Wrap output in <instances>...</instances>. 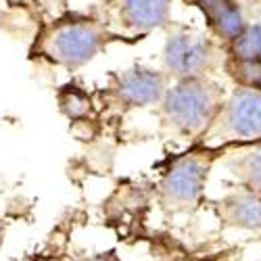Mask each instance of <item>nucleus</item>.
Here are the masks:
<instances>
[{
  "mask_svg": "<svg viewBox=\"0 0 261 261\" xmlns=\"http://www.w3.org/2000/svg\"><path fill=\"white\" fill-rule=\"evenodd\" d=\"M171 0H121L119 19L127 30L150 32L167 25Z\"/></svg>",
  "mask_w": 261,
  "mask_h": 261,
  "instance_id": "8",
  "label": "nucleus"
},
{
  "mask_svg": "<svg viewBox=\"0 0 261 261\" xmlns=\"http://www.w3.org/2000/svg\"><path fill=\"white\" fill-rule=\"evenodd\" d=\"M230 59L261 61V23H247L245 32L230 42Z\"/></svg>",
  "mask_w": 261,
  "mask_h": 261,
  "instance_id": "11",
  "label": "nucleus"
},
{
  "mask_svg": "<svg viewBox=\"0 0 261 261\" xmlns=\"http://www.w3.org/2000/svg\"><path fill=\"white\" fill-rule=\"evenodd\" d=\"M57 100H59V109L65 117H69L73 121H80L84 117H88L90 111H92V100L90 96L86 94L80 86L75 84H67L63 86L57 94Z\"/></svg>",
  "mask_w": 261,
  "mask_h": 261,
  "instance_id": "10",
  "label": "nucleus"
},
{
  "mask_svg": "<svg viewBox=\"0 0 261 261\" xmlns=\"http://www.w3.org/2000/svg\"><path fill=\"white\" fill-rule=\"evenodd\" d=\"M5 3H7L9 7H23L25 0H5Z\"/></svg>",
  "mask_w": 261,
  "mask_h": 261,
  "instance_id": "16",
  "label": "nucleus"
},
{
  "mask_svg": "<svg viewBox=\"0 0 261 261\" xmlns=\"http://www.w3.org/2000/svg\"><path fill=\"white\" fill-rule=\"evenodd\" d=\"M44 5H53V7H63L67 0H42Z\"/></svg>",
  "mask_w": 261,
  "mask_h": 261,
  "instance_id": "15",
  "label": "nucleus"
},
{
  "mask_svg": "<svg viewBox=\"0 0 261 261\" xmlns=\"http://www.w3.org/2000/svg\"><path fill=\"white\" fill-rule=\"evenodd\" d=\"M209 163L197 155H184L171 163L163 176L161 192L169 205H192L207 184Z\"/></svg>",
  "mask_w": 261,
  "mask_h": 261,
  "instance_id": "5",
  "label": "nucleus"
},
{
  "mask_svg": "<svg viewBox=\"0 0 261 261\" xmlns=\"http://www.w3.org/2000/svg\"><path fill=\"white\" fill-rule=\"evenodd\" d=\"M236 173L249 184V188L253 192L261 194V146L238 161V171Z\"/></svg>",
  "mask_w": 261,
  "mask_h": 261,
  "instance_id": "13",
  "label": "nucleus"
},
{
  "mask_svg": "<svg viewBox=\"0 0 261 261\" xmlns=\"http://www.w3.org/2000/svg\"><path fill=\"white\" fill-rule=\"evenodd\" d=\"M226 222L234 228L259 232L261 230V194L257 192H241L228 197L222 203Z\"/></svg>",
  "mask_w": 261,
  "mask_h": 261,
  "instance_id": "9",
  "label": "nucleus"
},
{
  "mask_svg": "<svg viewBox=\"0 0 261 261\" xmlns=\"http://www.w3.org/2000/svg\"><path fill=\"white\" fill-rule=\"evenodd\" d=\"M165 75L150 67H136L121 71L115 77L113 94L125 107H148L163 100L165 96Z\"/></svg>",
  "mask_w": 261,
  "mask_h": 261,
  "instance_id": "6",
  "label": "nucleus"
},
{
  "mask_svg": "<svg viewBox=\"0 0 261 261\" xmlns=\"http://www.w3.org/2000/svg\"><path fill=\"white\" fill-rule=\"evenodd\" d=\"M222 109V92L213 82L205 77H186L178 80L165 92L161 115L173 132L192 136L215 121Z\"/></svg>",
  "mask_w": 261,
  "mask_h": 261,
  "instance_id": "1",
  "label": "nucleus"
},
{
  "mask_svg": "<svg viewBox=\"0 0 261 261\" xmlns=\"http://www.w3.org/2000/svg\"><path fill=\"white\" fill-rule=\"evenodd\" d=\"M215 121L234 138L261 140V88L238 86Z\"/></svg>",
  "mask_w": 261,
  "mask_h": 261,
  "instance_id": "4",
  "label": "nucleus"
},
{
  "mask_svg": "<svg viewBox=\"0 0 261 261\" xmlns=\"http://www.w3.org/2000/svg\"><path fill=\"white\" fill-rule=\"evenodd\" d=\"M228 69L232 71L238 86L261 88V61H234V59H230Z\"/></svg>",
  "mask_w": 261,
  "mask_h": 261,
  "instance_id": "12",
  "label": "nucleus"
},
{
  "mask_svg": "<svg viewBox=\"0 0 261 261\" xmlns=\"http://www.w3.org/2000/svg\"><path fill=\"white\" fill-rule=\"evenodd\" d=\"M184 3H188V5H194V3H197V0H184Z\"/></svg>",
  "mask_w": 261,
  "mask_h": 261,
  "instance_id": "17",
  "label": "nucleus"
},
{
  "mask_svg": "<svg viewBox=\"0 0 261 261\" xmlns=\"http://www.w3.org/2000/svg\"><path fill=\"white\" fill-rule=\"evenodd\" d=\"M194 5L203 11L213 34L226 40L228 44L234 42L247 28V19L236 0H197Z\"/></svg>",
  "mask_w": 261,
  "mask_h": 261,
  "instance_id": "7",
  "label": "nucleus"
},
{
  "mask_svg": "<svg viewBox=\"0 0 261 261\" xmlns=\"http://www.w3.org/2000/svg\"><path fill=\"white\" fill-rule=\"evenodd\" d=\"M86 261H119V257H117L113 251H109V253H98V255H92V257H88Z\"/></svg>",
  "mask_w": 261,
  "mask_h": 261,
  "instance_id": "14",
  "label": "nucleus"
},
{
  "mask_svg": "<svg viewBox=\"0 0 261 261\" xmlns=\"http://www.w3.org/2000/svg\"><path fill=\"white\" fill-rule=\"evenodd\" d=\"M107 44V30L94 19H59L42 34L40 50L46 59L67 69L88 65Z\"/></svg>",
  "mask_w": 261,
  "mask_h": 261,
  "instance_id": "2",
  "label": "nucleus"
},
{
  "mask_svg": "<svg viewBox=\"0 0 261 261\" xmlns=\"http://www.w3.org/2000/svg\"><path fill=\"white\" fill-rule=\"evenodd\" d=\"M211 42L197 34H173L167 38L163 48L165 69L178 80L203 77L205 69L211 65Z\"/></svg>",
  "mask_w": 261,
  "mask_h": 261,
  "instance_id": "3",
  "label": "nucleus"
}]
</instances>
